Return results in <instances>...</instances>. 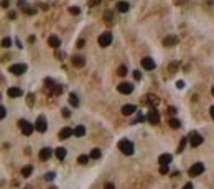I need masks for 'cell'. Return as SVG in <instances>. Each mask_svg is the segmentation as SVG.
I'll return each instance as SVG.
<instances>
[{
  "instance_id": "obj_1",
  "label": "cell",
  "mask_w": 214,
  "mask_h": 189,
  "mask_svg": "<svg viewBox=\"0 0 214 189\" xmlns=\"http://www.w3.org/2000/svg\"><path fill=\"white\" fill-rule=\"evenodd\" d=\"M119 150L122 151L124 154H132L134 153V143H132L130 140H127V138L120 140L119 141Z\"/></svg>"
},
{
  "instance_id": "obj_2",
  "label": "cell",
  "mask_w": 214,
  "mask_h": 189,
  "mask_svg": "<svg viewBox=\"0 0 214 189\" xmlns=\"http://www.w3.org/2000/svg\"><path fill=\"white\" fill-rule=\"evenodd\" d=\"M18 127H20V130L23 131V135H31L33 133V130H35V125L33 123H30L28 120H18Z\"/></svg>"
},
{
  "instance_id": "obj_3",
  "label": "cell",
  "mask_w": 214,
  "mask_h": 189,
  "mask_svg": "<svg viewBox=\"0 0 214 189\" xmlns=\"http://www.w3.org/2000/svg\"><path fill=\"white\" fill-rule=\"evenodd\" d=\"M97 43H99L102 48H107L109 44L112 43V33H111V31H104L102 35L97 38Z\"/></svg>"
},
{
  "instance_id": "obj_4",
  "label": "cell",
  "mask_w": 214,
  "mask_h": 189,
  "mask_svg": "<svg viewBox=\"0 0 214 189\" xmlns=\"http://www.w3.org/2000/svg\"><path fill=\"white\" fill-rule=\"evenodd\" d=\"M35 128H36L40 133H45V131H46V128H48V123H46L45 115H40V117L36 118V122H35Z\"/></svg>"
},
{
  "instance_id": "obj_5",
  "label": "cell",
  "mask_w": 214,
  "mask_h": 189,
  "mask_svg": "<svg viewBox=\"0 0 214 189\" xmlns=\"http://www.w3.org/2000/svg\"><path fill=\"white\" fill-rule=\"evenodd\" d=\"M203 143V136H201L198 131H191L189 133V145L191 146H199Z\"/></svg>"
},
{
  "instance_id": "obj_6",
  "label": "cell",
  "mask_w": 214,
  "mask_h": 189,
  "mask_svg": "<svg viewBox=\"0 0 214 189\" xmlns=\"http://www.w3.org/2000/svg\"><path fill=\"white\" fill-rule=\"evenodd\" d=\"M147 118H148V122H150V123H153V125L160 123V113H158V110H157V108H153V107L150 108V112H148Z\"/></svg>"
},
{
  "instance_id": "obj_7",
  "label": "cell",
  "mask_w": 214,
  "mask_h": 189,
  "mask_svg": "<svg viewBox=\"0 0 214 189\" xmlns=\"http://www.w3.org/2000/svg\"><path fill=\"white\" fill-rule=\"evenodd\" d=\"M8 71L12 72V74H15V76H21L23 72L26 71V64H13V66H10L8 67Z\"/></svg>"
},
{
  "instance_id": "obj_8",
  "label": "cell",
  "mask_w": 214,
  "mask_h": 189,
  "mask_svg": "<svg viewBox=\"0 0 214 189\" xmlns=\"http://www.w3.org/2000/svg\"><path fill=\"white\" fill-rule=\"evenodd\" d=\"M201 173H204V164L203 163H194L189 168V176H199Z\"/></svg>"
},
{
  "instance_id": "obj_9",
  "label": "cell",
  "mask_w": 214,
  "mask_h": 189,
  "mask_svg": "<svg viewBox=\"0 0 214 189\" xmlns=\"http://www.w3.org/2000/svg\"><path fill=\"white\" fill-rule=\"evenodd\" d=\"M117 90H119L120 94H132V92H134V85H132L130 82H120Z\"/></svg>"
},
{
  "instance_id": "obj_10",
  "label": "cell",
  "mask_w": 214,
  "mask_h": 189,
  "mask_svg": "<svg viewBox=\"0 0 214 189\" xmlns=\"http://www.w3.org/2000/svg\"><path fill=\"white\" fill-rule=\"evenodd\" d=\"M51 154H53V150L48 148V146H45V148L40 150V159H41V161H46V159L51 158Z\"/></svg>"
},
{
  "instance_id": "obj_11",
  "label": "cell",
  "mask_w": 214,
  "mask_h": 189,
  "mask_svg": "<svg viewBox=\"0 0 214 189\" xmlns=\"http://www.w3.org/2000/svg\"><path fill=\"white\" fill-rule=\"evenodd\" d=\"M142 66L145 67L147 71H153V69H155V66H157V64H155L153 58H143V59H142Z\"/></svg>"
},
{
  "instance_id": "obj_12",
  "label": "cell",
  "mask_w": 214,
  "mask_h": 189,
  "mask_svg": "<svg viewBox=\"0 0 214 189\" xmlns=\"http://www.w3.org/2000/svg\"><path fill=\"white\" fill-rule=\"evenodd\" d=\"M73 135H74V130L69 128V127H64V128L59 130V135L58 136H59L61 140H66V138H69V136H73Z\"/></svg>"
},
{
  "instance_id": "obj_13",
  "label": "cell",
  "mask_w": 214,
  "mask_h": 189,
  "mask_svg": "<svg viewBox=\"0 0 214 189\" xmlns=\"http://www.w3.org/2000/svg\"><path fill=\"white\" fill-rule=\"evenodd\" d=\"M71 62L76 67H83L86 64V59H84V56H81V54H76V56H73L71 58Z\"/></svg>"
},
{
  "instance_id": "obj_14",
  "label": "cell",
  "mask_w": 214,
  "mask_h": 189,
  "mask_svg": "<svg viewBox=\"0 0 214 189\" xmlns=\"http://www.w3.org/2000/svg\"><path fill=\"white\" fill-rule=\"evenodd\" d=\"M7 95H8V97H13V99H17V97H21L23 92H21V89H18V87H8Z\"/></svg>"
},
{
  "instance_id": "obj_15",
  "label": "cell",
  "mask_w": 214,
  "mask_h": 189,
  "mask_svg": "<svg viewBox=\"0 0 214 189\" xmlns=\"http://www.w3.org/2000/svg\"><path fill=\"white\" fill-rule=\"evenodd\" d=\"M171 159H173V156H171L170 153H163V154H160L158 163H160V164H166V166H168V164L171 163Z\"/></svg>"
},
{
  "instance_id": "obj_16",
  "label": "cell",
  "mask_w": 214,
  "mask_h": 189,
  "mask_svg": "<svg viewBox=\"0 0 214 189\" xmlns=\"http://www.w3.org/2000/svg\"><path fill=\"white\" fill-rule=\"evenodd\" d=\"M135 110H137V107L134 104H127V105L122 107V113H124V115H132Z\"/></svg>"
},
{
  "instance_id": "obj_17",
  "label": "cell",
  "mask_w": 214,
  "mask_h": 189,
  "mask_svg": "<svg viewBox=\"0 0 214 189\" xmlns=\"http://www.w3.org/2000/svg\"><path fill=\"white\" fill-rule=\"evenodd\" d=\"M145 102H147V104H150V105H158V102H160V99H158V97L157 95H153V94H148L147 97H145Z\"/></svg>"
},
{
  "instance_id": "obj_18",
  "label": "cell",
  "mask_w": 214,
  "mask_h": 189,
  "mask_svg": "<svg viewBox=\"0 0 214 189\" xmlns=\"http://www.w3.org/2000/svg\"><path fill=\"white\" fill-rule=\"evenodd\" d=\"M48 44H50L51 48H58V46H59V44H61V41H59V38H58V36L51 35V36L48 38Z\"/></svg>"
},
{
  "instance_id": "obj_19",
  "label": "cell",
  "mask_w": 214,
  "mask_h": 189,
  "mask_svg": "<svg viewBox=\"0 0 214 189\" xmlns=\"http://www.w3.org/2000/svg\"><path fill=\"white\" fill-rule=\"evenodd\" d=\"M178 43V38L176 36H166L163 39V44L165 46H175V44Z\"/></svg>"
},
{
  "instance_id": "obj_20",
  "label": "cell",
  "mask_w": 214,
  "mask_h": 189,
  "mask_svg": "<svg viewBox=\"0 0 214 189\" xmlns=\"http://www.w3.org/2000/svg\"><path fill=\"white\" fill-rule=\"evenodd\" d=\"M55 154H56L58 159H64V158H66V148H63V146L56 148V150H55Z\"/></svg>"
},
{
  "instance_id": "obj_21",
  "label": "cell",
  "mask_w": 214,
  "mask_h": 189,
  "mask_svg": "<svg viewBox=\"0 0 214 189\" xmlns=\"http://www.w3.org/2000/svg\"><path fill=\"white\" fill-rule=\"evenodd\" d=\"M129 8H130V5L127 3V2H119L117 3V10L120 13H125V12H129Z\"/></svg>"
},
{
  "instance_id": "obj_22",
  "label": "cell",
  "mask_w": 214,
  "mask_h": 189,
  "mask_svg": "<svg viewBox=\"0 0 214 189\" xmlns=\"http://www.w3.org/2000/svg\"><path fill=\"white\" fill-rule=\"evenodd\" d=\"M86 135V128L83 125H78L76 128H74V136H84Z\"/></svg>"
},
{
  "instance_id": "obj_23",
  "label": "cell",
  "mask_w": 214,
  "mask_h": 189,
  "mask_svg": "<svg viewBox=\"0 0 214 189\" xmlns=\"http://www.w3.org/2000/svg\"><path fill=\"white\" fill-rule=\"evenodd\" d=\"M31 171H33V166H31V164H26L25 168L21 169V176H23V177H28V176L31 174Z\"/></svg>"
},
{
  "instance_id": "obj_24",
  "label": "cell",
  "mask_w": 214,
  "mask_h": 189,
  "mask_svg": "<svg viewBox=\"0 0 214 189\" xmlns=\"http://www.w3.org/2000/svg\"><path fill=\"white\" fill-rule=\"evenodd\" d=\"M69 104L74 105V107H78V105H79V99H78V95H76V94H69Z\"/></svg>"
},
{
  "instance_id": "obj_25",
  "label": "cell",
  "mask_w": 214,
  "mask_h": 189,
  "mask_svg": "<svg viewBox=\"0 0 214 189\" xmlns=\"http://www.w3.org/2000/svg\"><path fill=\"white\" fill-rule=\"evenodd\" d=\"M45 85H46V89L53 90L56 84H55V81H53V79H51V77H46V79H45Z\"/></svg>"
},
{
  "instance_id": "obj_26",
  "label": "cell",
  "mask_w": 214,
  "mask_h": 189,
  "mask_svg": "<svg viewBox=\"0 0 214 189\" xmlns=\"http://www.w3.org/2000/svg\"><path fill=\"white\" fill-rule=\"evenodd\" d=\"M168 123H170V127H171V128H175V130L181 127V123H180V120H178V118H170V122H168Z\"/></svg>"
},
{
  "instance_id": "obj_27",
  "label": "cell",
  "mask_w": 214,
  "mask_h": 189,
  "mask_svg": "<svg viewBox=\"0 0 214 189\" xmlns=\"http://www.w3.org/2000/svg\"><path fill=\"white\" fill-rule=\"evenodd\" d=\"M101 154H102V153H101V150H99V148H94V150L91 151V154H89V156H91L92 159H99V158H101Z\"/></svg>"
},
{
  "instance_id": "obj_28",
  "label": "cell",
  "mask_w": 214,
  "mask_h": 189,
  "mask_svg": "<svg viewBox=\"0 0 214 189\" xmlns=\"http://www.w3.org/2000/svg\"><path fill=\"white\" fill-rule=\"evenodd\" d=\"M89 158H91V156H88V154H81V156L78 158V163H79V164H88Z\"/></svg>"
},
{
  "instance_id": "obj_29",
  "label": "cell",
  "mask_w": 214,
  "mask_h": 189,
  "mask_svg": "<svg viewBox=\"0 0 214 189\" xmlns=\"http://www.w3.org/2000/svg\"><path fill=\"white\" fill-rule=\"evenodd\" d=\"M23 12H25L26 15H33L35 12H36V10H35L33 7H26V5H23Z\"/></svg>"
},
{
  "instance_id": "obj_30",
  "label": "cell",
  "mask_w": 214,
  "mask_h": 189,
  "mask_svg": "<svg viewBox=\"0 0 214 189\" xmlns=\"http://www.w3.org/2000/svg\"><path fill=\"white\" fill-rule=\"evenodd\" d=\"M51 92H53L55 95H58V94H61V92H63V85H59V84H56V85H55V89L51 90Z\"/></svg>"
},
{
  "instance_id": "obj_31",
  "label": "cell",
  "mask_w": 214,
  "mask_h": 189,
  "mask_svg": "<svg viewBox=\"0 0 214 189\" xmlns=\"http://www.w3.org/2000/svg\"><path fill=\"white\" fill-rule=\"evenodd\" d=\"M170 173V168L166 164H161L160 166V174H168Z\"/></svg>"
},
{
  "instance_id": "obj_32",
  "label": "cell",
  "mask_w": 214,
  "mask_h": 189,
  "mask_svg": "<svg viewBox=\"0 0 214 189\" xmlns=\"http://www.w3.org/2000/svg\"><path fill=\"white\" fill-rule=\"evenodd\" d=\"M117 74H119V76H125V74H127V67L125 66H119V69H117Z\"/></svg>"
},
{
  "instance_id": "obj_33",
  "label": "cell",
  "mask_w": 214,
  "mask_h": 189,
  "mask_svg": "<svg viewBox=\"0 0 214 189\" xmlns=\"http://www.w3.org/2000/svg\"><path fill=\"white\" fill-rule=\"evenodd\" d=\"M184 145H186V138H181L180 145H178V153H181V151L184 150Z\"/></svg>"
},
{
  "instance_id": "obj_34",
  "label": "cell",
  "mask_w": 214,
  "mask_h": 189,
  "mask_svg": "<svg viewBox=\"0 0 214 189\" xmlns=\"http://www.w3.org/2000/svg\"><path fill=\"white\" fill-rule=\"evenodd\" d=\"M55 176H56V174L53 173V171H50V173H46V174H45V179H46V181H53V179H55Z\"/></svg>"
},
{
  "instance_id": "obj_35",
  "label": "cell",
  "mask_w": 214,
  "mask_h": 189,
  "mask_svg": "<svg viewBox=\"0 0 214 189\" xmlns=\"http://www.w3.org/2000/svg\"><path fill=\"white\" fill-rule=\"evenodd\" d=\"M10 44H12V39H10V38H3V39H2V46H3V48H8Z\"/></svg>"
},
{
  "instance_id": "obj_36",
  "label": "cell",
  "mask_w": 214,
  "mask_h": 189,
  "mask_svg": "<svg viewBox=\"0 0 214 189\" xmlns=\"http://www.w3.org/2000/svg\"><path fill=\"white\" fill-rule=\"evenodd\" d=\"M61 112H63V117H66V118H69V117H71V110H69L68 107H64Z\"/></svg>"
},
{
  "instance_id": "obj_37",
  "label": "cell",
  "mask_w": 214,
  "mask_h": 189,
  "mask_svg": "<svg viewBox=\"0 0 214 189\" xmlns=\"http://www.w3.org/2000/svg\"><path fill=\"white\" fill-rule=\"evenodd\" d=\"M79 12H81L79 7H71V8H69V13H73V15H78Z\"/></svg>"
},
{
  "instance_id": "obj_38",
  "label": "cell",
  "mask_w": 214,
  "mask_h": 189,
  "mask_svg": "<svg viewBox=\"0 0 214 189\" xmlns=\"http://www.w3.org/2000/svg\"><path fill=\"white\" fill-rule=\"evenodd\" d=\"M33 97H35L33 94H28L26 95V102H28V105H30V107H33Z\"/></svg>"
},
{
  "instance_id": "obj_39",
  "label": "cell",
  "mask_w": 214,
  "mask_h": 189,
  "mask_svg": "<svg viewBox=\"0 0 214 189\" xmlns=\"http://www.w3.org/2000/svg\"><path fill=\"white\" fill-rule=\"evenodd\" d=\"M102 0H89V5L91 7H97V5H101Z\"/></svg>"
},
{
  "instance_id": "obj_40",
  "label": "cell",
  "mask_w": 214,
  "mask_h": 189,
  "mask_svg": "<svg viewBox=\"0 0 214 189\" xmlns=\"http://www.w3.org/2000/svg\"><path fill=\"white\" fill-rule=\"evenodd\" d=\"M134 79L140 81V79H142V72H140V71H134Z\"/></svg>"
},
{
  "instance_id": "obj_41",
  "label": "cell",
  "mask_w": 214,
  "mask_h": 189,
  "mask_svg": "<svg viewBox=\"0 0 214 189\" xmlns=\"http://www.w3.org/2000/svg\"><path fill=\"white\" fill-rule=\"evenodd\" d=\"M111 20H112V13L107 10V12H106V21H111Z\"/></svg>"
},
{
  "instance_id": "obj_42",
  "label": "cell",
  "mask_w": 214,
  "mask_h": 189,
  "mask_svg": "<svg viewBox=\"0 0 214 189\" xmlns=\"http://www.w3.org/2000/svg\"><path fill=\"white\" fill-rule=\"evenodd\" d=\"M5 115H7V112H5V107H0V117L5 118Z\"/></svg>"
},
{
  "instance_id": "obj_43",
  "label": "cell",
  "mask_w": 214,
  "mask_h": 189,
  "mask_svg": "<svg viewBox=\"0 0 214 189\" xmlns=\"http://www.w3.org/2000/svg\"><path fill=\"white\" fill-rule=\"evenodd\" d=\"M183 189H194L193 187V182H186V184L183 186Z\"/></svg>"
},
{
  "instance_id": "obj_44",
  "label": "cell",
  "mask_w": 214,
  "mask_h": 189,
  "mask_svg": "<svg viewBox=\"0 0 214 189\" xmlns=\"http://www.w3.org/2000/svg\"><path fill=\"white\" fill-rule=\"evenodd\" d=\"M176 87H178V89H183V87H184V82H183V81H178V82H176Z\"/></svg>"
},
{
  "instance_id": "obj_45",
  "label": "cell",
  "mask_w": 214,
  "mask_h": 189,
  "mask_svg": "<svg viewBox=\"0 0 214 189\" xmlns=\"http://www.w3.org/2000/svg\"><path fill=\"white\" fill-rule=\"evenodd\" d=\"M104 189H114V184H112V182H106V186H104Z\"/></svg>"
},
{
  "instance_id": "obj_46",
  "label": "cell",
  "mask_w": 214,
  "mask_h": 189,
  "mask_svg": "<svg viewBox=\"0 0 214 189\" xmlns=\"http://www.w3.org/2000/svg\"><path fill=\"white\" fill-rule=\"evenodd\" d=\"M84 44H86V41H84V39H79V41H78V48H83Z\"/></svg>"
},
{
  "instance_id": "obj_47",
  "label": "cell",
  "mask_w": 214,
  "mask_h": 189,
  "mask_svg": "<svg viewBox=\"0 0 214 189\" xmlns=\"http://www.w3.org/2000/svg\"><path fill=\"white\" fill-rule=\"evenodd\" d=\"M8 5H10V3H8V0H2V7H3V8H7Z\"/></svg>"
},
{
  "instance_id": "obj_48",
  "label": "cell",
  "mask_w": 214,
  "mask_h": 189,
  "mask_svg": "<svg viewBox=\"0 0 214 189\" xmlns=\"http://www.w3.org/2000/svg\"><path fill=\"white\" fill-rule=\"evenodd\" d=\"M168 112L171 113V115H175V113H176V108H175V107H170V108H168Z\"/></svg>"
},
{
  "instance_id": "obj_49",
  "label": "cell",
  "mask_w": 214,
  "mask_h": 189,
  "mask_svg": "<svg viewBox=\"0 0 214 189\" xmlns=\"http://www.w3.org/2000/svg\"><path fill=\"white\" fill-rule=\"evenodd\" d=\"M209 112H211V117H212V118H214V105H212V107H211V110H209Z\"/></svg>"
},
{
  "instance_id": "obj_50",
  "label": "cell",
  "mask_w": 214,
  "mask_h": 189,
  "mask_svg": "<svg viewBox=\"0 0 214 189\" xmlns=\"http://www.w3.org/2000/svg\"><path fill=\"white\" fill-rule=\"evenodd\" d=\"M175 2H176V3H180V5H181L183 2H186V0H175Z\"/></svg>"
},
{
  "instance_id": "obj_51",
  "label": "cell",
  "mask_w": 214,
  "mask_h": 189,
  "mask_svg": "<svg viewBox=\"0 0 214 189\" xmlns=\"http://www.w3.org/2000/svg\"><path fill=\"white\" fill-rule=\"evenodd\" d=\"M211 92H212V95H214V87H212V89H211Z\"/></svg>"
}]
</instances>
